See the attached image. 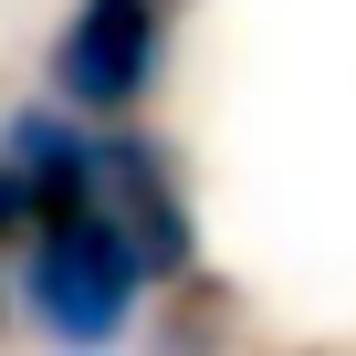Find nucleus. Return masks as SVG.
<instances>
[{
  "mask_svg": "<svg viewBox=\"0 0 356 356\" xmlns=\"http://www.w3.org/2000/svg\"><path fill=\"white\" fill-rule=\"evenodd\" d=\"M84 200H95V136L74 126L63 95L53 105H22L11 126H0V241L22 252L42 220H63Z\"/></svg>",
  "mask_w": 356,
  "mask_h": 356,
  "instance_id": "3",
  "label": "nucleus"
},
{
  "mask_svg": "<svg viewBox=\"0 0 356 356\" xmlns=\"http://www.w3.org/2000/svg\"><path fill=\"white\" fill-rule=\"evenodd\" d=\"M95 200L136 231V252H147L157 283H178L200 262V220H189V200H178V157L157 136H136L126 115H115V136H95Z\"/></svg>",
  "mask_w": 356,
  "mask_h": 356,
  "instance_id": "4",
  "label": "nucleus"
},
{
  "mask_svg": "<svg viewBox=\"0 0 356 356\" xmlns=\"http://www.w3.org/2000/svg\"><path fill=\"white\" fill-rule=\"evenodd\" d=\"M147 293H157V273H147L136 231L105 200H84V210H63V220H42L22 241V314L53 346H115V335H136Z\"/></svg>",
  "mask_w": 356,
  "mask_h": 356,
  "instance_id": "1",
  "label": "nucleus"
},
{
  "mask_svg": "<svg viewBox=\"0 0 356 356\" xmlns=\"http://www.w3.org/2000/svg\"><path fill=\"white\" fill-rule=\"evenodd\" d=\"M168 74V0H74L53 32V95L95 126L136 115Z\"/></svg>",
  "mask_w": 356,
  "mask_h": 356,
  "instance_id": "2",
  "label": "nucleus"
}]
</instances>
